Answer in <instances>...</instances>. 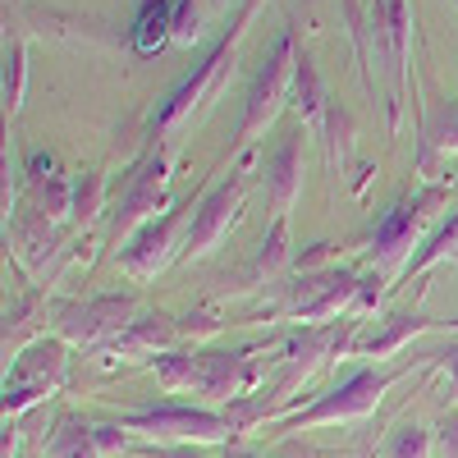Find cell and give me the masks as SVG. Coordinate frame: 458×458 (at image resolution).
<instances>
[{
  "instance_id": "cell-1",
  "label": "cell",
  "mask_w": 458,
  "mask_h": 458,
  "mask_svg": "<svg viewBox=\"0 0 458 458\" xmlns=\"http://www.w3.org/2000/svg\"><path fill=\"white\" fill-rule=\"evenodd\" d=\"M129 427L151 440H220L229 431L225 417L202 412V408H151V412L133 417Z\"/></svg>"
},
{
  "instance_id": "cell-2",
  "label": "cell",
  "mask_w": 458,
  "mask_h": 458,
  "mask_svg": "<svg viewBox=\"0 0 458 458\" xmlns=\"http://www.w3.org/2000/svg\"><path fill=\"white\" fill-rule=\"evenodd\" d=\"M390 371H362V376H353L349 386H339L330 399H321L312 412H302L298 417V427L302 422H335V417H362V412H371L376 408V399H380V390L390 386Z\"/></svg>"
},
{
  "instance_id": "cell-3",
  "label": "cell",
  "mask_w": 458,
  "mask_h": 458,
  "mask_svg": "<svg viewBox=\"0 0 458 458\" xmlns=\"http://www.w3.org/2000/svg\"><path fill=\"white\" fill-rule=\"evenodd\" d=\"M124 312H129V302H114V298H106V302H92L88 312H73V321H69V335H79V339H101V335H110L114 326L124 321Z\"/></svg>"
},
{
  "instance_id": "cell-4",
  "label": "cell",
  "mask_w": 458,
  "mask_h": 458,
  "mask_svg": "<svg viewBox=\"0 0 458 458\" xmlns=\"http://www.w3.org/2000/svg\"><path fill=\"white\" fill-rule=\"evenodd\" d=\"M229 207H234V202H229V193H220L216 202H207V211H202V220H198V229H193V252H202V248L220 234V229H225V220L234 216Z\"/></svg>"
},
{
  "instance_id": "cell-5",
  "label": "cell",
  "mask_w": 458,
  "mask_h": 458,
  "mask_svg": "<svg viewBox=\"0 0 458 458\" xmlns=\"http://www.w3.org/2000/svg\"><path fill=\"white\" fill-rule=\"evenodd\" d=\"M51 458H97V440L88 431H79L73 422H64L60 436L51 440Z\"/></svg>"
},
{
  "instance_id": "cell-6",
  "label": "cell",
  "mask_w": 458,
  "mask_h": 458,
  "mask_svg": "<svg viewBox=\"0 0 458 458\" xmlns=\"http://www.w3.org/2000/svg\"><path fill=\"white\" fill-rule=\"evenodd\" d=\"M427 454H431V440L417 431V427L412 431H399L394 445H390V458H427Z\"/></svg>"
},
{
  "instance_id": "cell-7",
  "label": "cell",
  "mask_w": 458,
  "mask_h": 458,
  "mask_svg": "<svg viewBox=\"0 0 458 458\" xmlns=\"http://www.w3.org/2000/svg\"><path fill=\"white\" fill-rule=\"evenodd\" d=\"M440 454L445 458H458V417H449V422L440 427Z\"/></svg>"
},
{
  "instance_id": "cell-8",
  "label": "cell",
  "mask_w": 458,
  "mask_h": 458,
  "mask_svg": "<svg viewBox=\"0 0 458 458\" xmlns=\"http://www.w3.org/2000/svg\"><path fill=\"white\" fill-rule=\"evenodd\" d=\"M157 458H202V454H193V449H165V454H157Z\"/></svg>"
},
{
  "instance_id": "cell-9",
  "label": "cell",
  "mask_w": 458,
  "mask_h": 458,
  "mask_svg": "<svg viewBox=\"0 0 458 458\" xmlns=\"http://www.w3.org/2000/svg\"><path fill=\"white\" fill-rule=\"evenodd\" d=\"M449 399H458V358H454V376H449Z\"/></svg>"
}]
</instances>
